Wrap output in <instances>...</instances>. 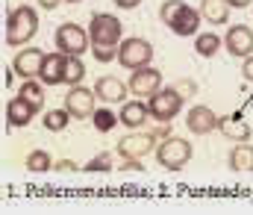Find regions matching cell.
<instances>
[{
    "instance_id": "cell-37",
    "label": "cell",
    "mask_w": 253,
    "mask_h": 215,
    "mask_svg": "<svg viewBox=\"0 0 253 215\" xmlns=\"http://www.w3.org/2000/svg\"><path fill=\"white\" fill-rule=\"evenodd\" d=\"M68 3H80V0H68Z\"/></svg>"
},
{
    "instance_id": "cell-20",
    "label": "cell",
    "mask_w": 253,
    "mask_h": 215,
    "mask_svg": "<svg viewBox=\"0 0 253 215\" xmlns=\"http://www.w3.org/2000/svg\"><path fill=\"white\" fill-rule=\"evenodd\" d=\"M230 168L233 171H253V144L239 142L233 150H230Z\"/></svg>"
},
{
    "instance_id": "cell-33",
    "label": "cell",
    "mask_w": 253,
    "mask_h": 215,
    "mask_svg": "<svg viewBox=\"0 0 253 215\" xmlns=\"http://www.w3.org/2000/svg\"><path fill=\"white\" fill-rule=\"evenodd\" d=\"M174 88H177V91H180L183 97H191V91H194V83H177Z\"/></svg>"
},
{
    "instance_id": "cell-13",
    "label": "cell",
    "mask_w": 253,
    "mask_h": 215,
    "mask_svg": "<svg viewBox=\"0 0 253 215\" xmlns=\"http://www.w3.org/2000/svg\"><path fill=\"white\" fill-rule=\"evenodd\" d=\"M186 124L194 136H209L212 130H218V115L209 106H191L186 115Z\"/></svg>"
},
{
    "instance_id": "cell-8",
    "label": "cell",
    "mask_w": 253,
    "mask_h": 215,
    "mask_svg": "<svg viewBox=\"0 0 253 215\" xmlns=\"http://www.w3.org/2000/svg\"><path fill=\"white\" fill-rule=\"evenodd\" d=\"M224 47H227L233 56L248 59L253 53V30L245 27V24H233V27L227 30V36H224Z\"/></svg>"
},
{
    "instance_id": "cell-34",
    "label": "cell",
    "mask_w": 253,
    "mask_h": 215,
    "mask_svg": "<svg viewBox=\"0 0 253 215\" xmlns=\"http://www.w3.org/2000/svg\"><path fill=\"white\" fill-rule=\"evenodd\" d=\"M36 3H39L42 9H56L59 3H68V0H36Z\"/></svg>"
},
{
    "instance_id": "cell-35",
    "label": "cell",
    "mask_w": 253,
    "mask_h": 215,
    "mask_svg": "<svg viewBox=\"0 0 253 215\" xmlns=\"http://www.w3.org/2000/svg\"><path fill=\"white\" fill-rule=\"evenodd\" d=\"M138 3H141V0H115V6H118V9H135Z\"/></svg>"
},
{
    "instance_id": "cell-22",
    "label": "cell",
    "mask_w": 253,
    "mask_h": 215,
    "mask_svg": "<svg viewBox=\"0 0 253 215\" xmlns=\"http://www.w3.org/2000/svg\"><path fill=\"white\" fill-rule=\"evenodd\" d=\"M18 94H24V97H27L30 103H36L39 109L44 106V83L36 80V77H33V80H24V86L18 88Z\"/></svg>"
},
{
    "instance_id": "cell-30",
    "label": "cell",
    "mask_w": 253,
    "mask_h": 215,
    "mask_svg": "<svg viewBox=\"0 0 253 215\" xmlns=\"http://www.w3.org/2000/svg\"><path fill=\"white\" fill-rule=\"evenodd\" d=\"M53 168H56V171H65V174H71V171H80V165H77L74 159H59V162H53Z\"/></svg>"
},
{
    "instance_id": "cell-36",
    "label": "cell",
    "mask_w": 253,
    "mask_h": 215,
    "mask_svg": "<svg viewBox=\"0 0 253 215\" xmlns=\"http://www.w3.org/2000/svg\"><path fill=\"white\" fill-rule=\"evenodd\" d=\"M227 3H230V9H248L253 0H227Z\"/></svg>"
},
{
    "instance_id": "cell-16",
    "label": "cell",
    "mask_w": 253,
    "mask_h": 215,
    "mask_svg": "<svg viewBox=\"0 0 253 215\" xmlns=\"http://www.w3.org/2000/svg\"><path fill=\"white\" fill-rule=\"evenodd\" d=\"M150 118V109H147V103L144 100H124L121 103V112H118V121L129 127V130H138V127H144V121Z\"/></svg>"
},
{
    "instance_id": "cell-19",
    "label": "cell",
    "mask_w": 253,
    "mask_h": 215,
    "mask_svg": "<svg viewBox=\"0 0 253 215\" xmlns=\"http://www.w3.org/2000/svg\"><path fill=\"white\" fill-rule=\"evenodd\" d=\"M200 15L209 24H227L230 18V3L227 0H200Z\"/></svg>"
},
{
    "instance_id": "cell-11",
    "label": "cell",
    "mask_w": 253,
    "mask_h": 215,
    "mask_svg": "<svg viewBox=\"0 0 253 215\" xmlns=\"http://www.w3.org/2000/svg\"><path fill=\"white\" fill-rule=\"evenodd\" d=\"M153 144H156V133H135L118 142V153L124 159H141L153 150Z\"/></svg>"
},
{
    "instance_id": "cell-32",
    "label": "cell",
    "mask_w": 253,
    "mask_h": 215,
    "mask_svg": "<svg viewBox=\"0 0 253 215\" xmlns=\"http://www.w3.org/2000/svg\"><path fill=\"white\" fill-rule=\"evenodd\" d=\"M121 171H144V165H138V159H124V165H118Z\"/></svg>"
},
{
    "instance_id": "cell-29",
    "label": "cell",
    "mask_w": 253,
    "mask_h": 215,
    "mask_svg": "<svg viewBox=\"0 0 253 215\" xmlns=\"http://www.w3.org/2000/svg\"><path fill=\"white\" fill-rule=\"evenodd\" d=\"M91 53H94V59L97 62H112V59H118V47H91Z\"/></svg>"
},
{
    "instance_id": "cell-17",
    "label": "cell",
    "mask_w": 253,
    "mask_h": 215,
    "mask_svg": "<svg viewBox=\"0 0 253 215\" xmlns=\"http://www.w3.org/2000/svg\"><path fill=\"white\" fill-rule=\"evenodd\" d=\"M94 94H97L103 103H124L126 86L118 80V77H97V83H94Z\"/></svg>"
},
{
    "instance_id": "cell-7",
    "label": "cell",
    "mask_w": 253,
    "mask_h": 215,
    "mask_svg": "<svg viewBox=\"0 0 253 215\" xmlns=\"http://www.w3.org/2000/svg\"><path fill=\"white\" fill-rule=\"evenodd\" d=\"M94 100H97V94H94V88H85V86H71L68 88V94H65V109L71 112V118H91L94 115Z\"/></svg>"
},
{
    "instance_id": "cell-12",
    "label": "cell",
    "mask_w": 253,
    "mask_h": 215,
    "mask_svg": "<svg viewBox=\"0 0 253 215\" xmlns=\"http://www.w3.org/2000/svg\"><path fill=\"white\" fill-rule=\"evenodd\" d=\"M65 62H68V56H65L62 50L44 53L42 68H39V80H42L44 86H59L65 80Z\"/></svg>"
},
{
    "instance_id": "cell-25",
    "label": "cell",
    "mask_w": 253,
    "mask_h": 215,
    "mask_svg": "<svg viewBox=\"0 0 253 215\" xmlns=\"http://www.w3.org/2000/svg\"><path fill=\"white\" fill-rule=\"evenodd\" d=\"M91 118H94V127H97L100 133H109V130L118 124V115H115V112H109L106 106H103V109H94V115H91Z\"/></svg>"
},
{
    "instance_id": "cell-1",
    "label": "cell",
    "mask_w": 253,
    "mask_h": 215,
    "mask_svg": "<svg viewBox=\"0 0 253 215\" xmlns=\"http://www.w3.org/2000/svg\"><path fill=\"white\" fill-rule=\"evenodd\" d=\"M36 33H39V15L33 6H18L6 15V44L9 47H24Z\"/></svg>"
},
{
    "instance_id": "cell-26",
    "label": "cell",
    "mask_w": 253,
    "mask_h": 215,
    "mask_svg": "<svg viewBox=\"0 0 253 215\" xmlns=\"http://www.w3.org/2000/svg\"><path fill=\"white\" fill-rule=\"evenodd\" d=\"M27 168L30 171H47V168H53V159H50L47 150H33L27 156Z\"/></svg>"
},
{
    "instance_id": "cell-3",
    "label": "cell",
    "mask_w": 253,
    "mask_h": 215,
    "mask_svg": "<svg viewBox=\"0 0 253 215\" xmlns=\"http://www.w3.org/2000/svg\"><path fill=\"white\" fill-rule=\"evenodd\" d=\"M53 42H56V50H62L65 56H83L85 50H91V36H88V30H83L80 24H71V21L56 27Z\"/></svg>"
},
{
    "instance_id": "cell-28",
    "label": "cell",
    "mask_w": 253,
    "mask_h": 215,
    "mask_svg": "<svg viewBox=\"0 0 253 215\" xmlns=\"http://www.w3.org/2000/svg\"><path fill=\"white\" fill-rule=\"evenodd\" d=\"M183 6H186L183 0H165V3H162V9H159L162 21H165V24H171V18H174V15H177V12L183 9Z\"/></svg>"
},
{
    "instance_id": "cell-2",
    "label": "cell",
    "mask_w": 253,
    "mask_h": 215,
    "mask_svg": "<svg viewBox=\"0 0 253 215\" xmlns=\"http://www.w3.org/2000/svg\"><path fill=\"white\" fill-rule=\"evenodd\" d=\"M88 36H91V47H118L124 39H121V21L115 15H106V12H94L91 15V24H88Z\"/></svg>"
},
{
    "instance_id": "cell-6",
    "label": "cell",
    "mask_w": 253,
    "mask_h": 215,
    "mask_svg": "<svg viewBox=\"0 0 253 215\" xmlns=\"http://www.w3.org/2000/svg\"><path fill=\"white\" fill-rule=\"evenodd\" d=\"M118 62H121V68L126 71H138V68H144V65H150L153 62V44L147 42V39H124L121 44H118Z\"/></svg>"
},
{
    "instance_id": "cell-9",
    "label": "cell",
    "mask_w": 253,
    "mask_h": 215,
    "mask_svg": "<svg viewBox=\"0 0 253 215\" xmlns=\"http://www.w3.org/2000/svg\"><path fill=\"white\" fill-rule=\"evenodd\" d=\"M159 88H162V74L153 65H144V68L132 71V77H129V91L138 97H153Z\"/></svg>"
},
{
    "instance_id": "cell-24",
    "label": "cell",
    "mask_w": 253,
    "mask_h": 215,
    "mask_svg": "<svg viewBox=\"0 0 253 215\" xmlns=\"http://www.w3.org/2000/svg\"><path fill=\"white\" fill-rule=\"evenodd\" d=\"M68 121H71V112H68V109H50V112L44 115V130L59 133V130L68 127Z\"/></svg>"
},
{
    "instance_id": "cell-4",
    "label": "cell",
    "mask_w": 253,
    "mask_h": 215,
    "mask_svg": "<svg viewBox=\"0 0 253 215\" xmlns=\"http://www.w3.org/2000/svg\"><path fill=\"white\" fill-rule=\"evenodd\" d=\"M183 94L171 86V88H159L153 97H147V109H150V118L153 121H159V124H168V121H174L177 115H180V109H183Z\"/></svg>"
},
{
    "instance_id": "cell-5",
    "label": "cell",
    "mask_w": 253,
    "mask_h": 215,
    "mask_svg": "<svg viewBox=\"0 0 253 215\" xmlns=\"http://www.w3.org/2000/svg\"><path fill=\"white\" fill-rule=\"evenodd\" d=\"M191 156H194L191 142L180 139V136H168L165 142L156 147V162H159L162 168H168V171H180V168H186Z\"/></svg>"
},
{
    "instance_id": "cell-15",
    "label": "cell",
    "mask_w": 253,
    "mask_h": 215,
    "mask_svg": "<svg viewBox=\"0 0 253 215\" xmlns=\"http://www.w3.org/2000/svg\"><path fill=\"white\" fill-rule=\"evenodd\" d=\"M200 18H203L200 9H191L189 3H186V6L171 18L168 27H171V33H177V36H197V30H200Z\"/></svg>"
},
{
    "instance_id": "cell-10",
    "label": "cell",
    "mask_w": 253,
    "mask_h": 215,
    "mask_svg": "<svg viewBox=\"0 0 253 215\" xmlns=\"http://www.w3.org/2000/svg\"><path fill=\"white\" fill-rule=\"evenodd\" d=\"M36 112H39V106L30 103L24 94H18V97H12V100L6 103V124H9V127H27V124L36 118Z\"/></svg>"
},
{
    "instance_id": "cell-21",
    "label": "cell",
    "mask_w": 253,
    "mask_h": 215,
    "mask_svg": "<svg viewBox=\"0 0 253 215\" xmlns=\"http://www.w3.org/2000/svg\"><path fill=\"white\" fill-rule=\"evenodd\" d=\"M221 36H215V33H200L197 39H194V50H197V56H203V59H209V56H215L218 50H221Z\"/></svg>"
},
{
    "instance_id": "cell-14",
    "label": "cell",
    "mask_w": 253,
    "mask_h": 215,
    "mask_svg": "<svg viewBox=\"0 0 253 215\" xmlns=\"http://www.w3.org/2000/svg\"><path fill=\"white\" fill-rule=\"evenodd\" d=\"M42 59H44V53H42L39 47H24V50L12 59V68H15V74H18V77L33 80V77H39Z\"/></svg>"
},
{
    "instance_id": "cell-31",
    "label": "cell",
    "mask_w": 253,
    "mask_h": 215,
    "mask_svg": "<svg viewBox=\"0 0 253 215\" xmlns=\"http://www.w3.org/2000/svg\"><path fill=\"white\" fill-rule=\"evenodd\" d=\"M242 77H245L248 83H253V53L245 59V62H242Z\"/></svg>"
},
{
    "instance_id": "cell-27",
    "label": "cell",
    "mask_w": 253,
    "mask_h": 215,
    "mask_svg": "<svg viewBox=\"0 0 253 215\" xmlns=\"http://www.w3.org/2000/svg\"><path fill=\"white\" fill-rule=\"evenodd\" d=\"M112 168H115V165H112V153H109V150L91 156V159L83 165V171H91V174H94V171H112Z\"/></svg>"
},
{
    "instance_id": "cell-18",
    "label": "cell",
    "mask_w": 253,
    "mask_h": 215,
    "mask_svg": "<svg viewBox=\"0 0 253 215\" xmlns=\"http://www.w3.org/2000/svg\"><path fill=\"white\" fill-rule=\"evenodd\" d=\"M218 130L230 139V142H251V127L245 124V121H239V118H233V115H224V118H218Z\"/></svg>"
},
{
    "instance_id": "cell-23",
    "label": "cell",
    "mask_w": 253,
    "mask_h": 215,
    "mask_svg": "<svg viewBox=\"0 0 253 215\" xmlns=\"http://www.w3.org/2000/svg\"><path fill=\"white\" fill-rule=\"evenodd\" d=\"M83 77H85V65H83V59L80 56H68V62H65V86H80L83 83Z\"/></svg>"
}]
</instances>
